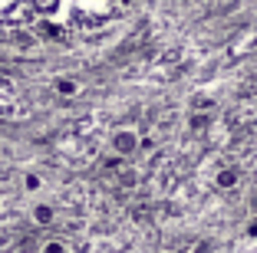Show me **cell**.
<instances>
[{
    "label": "cell",
    "mask_w": 257,
    "mask_h": 253,
    "mask_svg": "<svg viewBox=\"0 0 257 253\" xmlns=\"http://www.w3.org/2000/svg\"><path fill=\"white\" fill-rule=\"evenodd\" d=\"M60 92H63V96H73L76 86H73V82H60Z\"/></svg>",
    "instance_id": "7a4b0ae2"
},
{
    "label": "cell",
    "mask_w": 257,
    "mask_h": 253,
    "mask_svg": "<svg viewBox=\"0 0 257 253\" xmlns=\"http://www.w3.org/2000/svg\"><path fill=\"white\" fill-rule=\"evenodd\" d=\"M115 148H119V151H132V148H136V135H125V132L115 135Z\"/></svg>",
    "instance_id": "6da1fadb"
}]
</instances>
